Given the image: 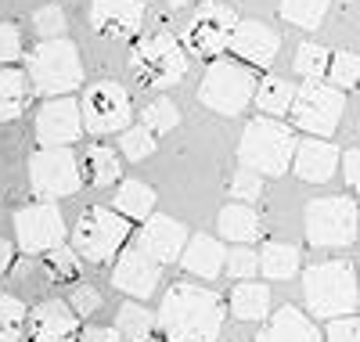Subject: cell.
Masks as SVG:
<instances>
[{"label":"cell","instance_id":"obj_1","mask_svg":"<svg viewBox=\"0 0 360 342\" xmlns=\"http://www.w3.org/2000/svg\"><path fill=\"white\" fill-rule=\"evenodd\" d=\"M224 321H227V299L205 289L202 281L169 285L155 314V328L162 331L166 342H220Z\"/></svg>","mask_w":360,"mask_h":342},{"label":"cell","instance_id":"obj_2","mask_svg":"<svg viewBox=\"0 0 360 342\" xmlns=\"http://www.w3.org/2000/svg\"><path fill=\"white\" fill-rule=\"evenodd\" d=\"M303 299L314 321H332L356 314L360 292H356V270L346 260H324L303 270Z\"/></svg>","mask_w":360,"mask_h":342},{"label":"cell","instance_id":"obj_3","mask_svg":"<svg viewBox=\"0 0 360 342\" xmlns=\"http://www.w3.org/2000/svg\"><path fill=\"white\" fill-rule=\"evenodd\" d=\"M130 72L144 90H166L188 76V51L169 29H148L134 37Z\"/></svg>","mask_w":360,"mask_h":342},{"label":"cell","instance_id":"obj_4","mask_svg":"<svg viewBox=\"0 0 360 342\" xmlns=\"http://www.w3.org/2000/svg\"><path fill=\"white\" fill-rule=\"evenodd\" d=\"M25 76L33 94L40 98H62L83 87V65H79V51L72 40L54 37L40 40L25 58Z\"/></svg>","mask_w":360,"mask_h":342},{"label":"cell","instance_id":"obj_5","mask_svg":"<svg viewBox=\"0 0 360 342\" xmlns=\"http://www.w3.org/2000/svg\"><path fill=\"white\" fill-rule=\"evenodd\" d=\"M256 69H249L245 61L238 58H213L202 72V83H198V105L217 112V115H242L249 105H252V94H256Z\"/></svg>","mask_w":360,"mask_h":342},{"label":"cell","instance_id":"obj_6","mask_svg":"<svg viewBox=\"0 0 360 342\" xmlns=\"http://www.w3.org/2000/svg\"><path fill=\"white\" fill-rule=\"evenodd\" d=\"M295 130L281 119H252L238 141V163L259 177H285L295 151Z\"/></svg>","mask_w":360,"mask_h":342},{"label":"cell","instance_id":"obj_7","mask_svg":"<svg viewBox=\"0 0 360 342\" xmlns=\"http://www.w3.org/2000/svg\"><path fill=\"white\" fill-rule=\"evenodd\" d=\"M130 238H134V224L127 216H119L112 205H90L86 213H79L72 227V248L86 263H112Z\"/></svg>","mask_w":360,"mask_h":342},{"label":"cell","instance_id":"obj_8","mask_svg":"<svg viewBox=\"0 0 360 342\" xmlns=\"http://www.w3.org/2000/svg\"><path fill=\"white\" fill-rule=\"evenodd\" d=\"M342 115H346V90L332 87L328 80H303L295 87L288 105V119L295 130L310 137H332Z\"/></svg>","mask_w":360,"mask_h":342},{"label":"cell","instance_id":"obj_9","mask_svg":"<svg viewBox=\"0 0 360 342\" xmlns=\"http://www.w3.org/2000/svg\"><path fill=\"white\" fill-rule=\"evenodd\" d=\"M303 227L314 248H349L360 238V209L346 195H324L307 202Z\"/></svg>","mask_w":360,"mask_h":342},{"label":"cell","instance_id":"obj_10","mask_svg":"<svg viewBox=\"0 0 360 342\" xmlns=\"http://www.w3.org/2000/svg\"><path fill=\"white\" fill-rule=\"evenodd\" d=\"M79 119H83V134L90 137H108V134H123L134 119V101L130 90L119 87L115 80H98L83 90L79 98Z\"/></svg>","mask_w":360,"mask_h":342},{"label":"cell","instance_id":"obj_11","mask_svg":"<svg viewBox=\"0 0 360 342\" xmlns=\"http://www.w3.org/2000/svg\"><path fill=\"white\" fill-rule=\"evenodd\" d=\"M29 188L40 202H58V198H69L83 188V177H79V159L76 151L65 148H37L29 155Z\"/></svg>","mask_w":360,"mask_h":342},{"label":"cell","instance_id":"obj_12","mask_svg":"<svg viewBox=\"0 0 360 342\" xmlns=\"http://www.w3.org/2000/svg\"><path fill=\"white\" fill-rule=\"evenodd\" d=\"M234 25H238V15H234L227 4H220V0H205V4L191 15V22L184 25L180 44H184L188 54L213 61V58L227 54V44H231Z\"/></svg>","mask_w":360,"mask_h":342},{"label":"cell","instance_id":"obj_13","mask_svg":"<svg viewBox=\"0 0 360 342\" xmlns=\"http://www.w3.org/2000/svg\"><path fill=\"white\" fill-rule=\"evenodd\" d=\"M15 238L25 256H40L54 245H65L69 231H65V220L58 213V205L37 198L33 205H22L15 213Z\"/></svg>","mask_w":360,"mask_h":342},{"label":"cell","instance_id":"obj_14","mask_svg":"<svg viewBox=\"0 0 360 342\" xmlns=\"http://www.w3.org/2000/svg\"><path fill=\"white\" fill-rule=\"evenodd\" d=\"M112 285L115 292H123L137 303H148L162 285V263L144 256L141 248H119L115 267H112Z\"/></svg>","mask_w":360,"mask_h":342},{"label":"cell","instance_id":"obj_15","mask_svg":"<svg viewBox=\"0 0 360 342\" xmlns=\"http://www.w3.org/2000/svg\"><path fill=\"white\" fill-rule=\"evenodd\" d=\"M83 137V119H79V101L72 94L47 98L37 112V144L40 148H65Z\"/></svg>","mask_w":360,"mask_h":342},{"label":"cell","instance_id":"obj_16","mask_svg":"<svg viewBox=\"0 0 360 342\" xmlns=\"http://www.w3.org/2000/svg\"><path fill=\"white\" fill-rule=\"evenodd\" d=\"M148 0H90V25L101 40H130L141 33Z\"/></svg>","mask_w":360,"mask_h":342},{"label":"cell","instance_id":"obj_17","mask_svg":"<svg viewBox=\"0 0 360 342\" xmlns=\"http://www.w3.org/2000/svg\"><path fill=\"white\" fill-rule=\"evenodd\" d=\"M227 51H231V58L245 61L249 69H266V65H274V58L281 51V37L270 25H263V22H252V18L242 22L238 18Z\"/></svg>","mask_w":360,"mask_h":342},{"label":"cell","instance_id":"obj_18","mask_svg":"<svg viewBox=\"0 0 360 342\" xmlns=\"http://www.w3.org/2000/svg\"><path fill=\"white\" fill-rule=\"evenodd\" d=\"M134 238H137L134 248H141L144 256H152L155 263L166 267V263L180 260V248H184V241H188V227L180 220H173V216L152 213L148 220H141V231Z\"/></svg>","mask_w":360,"mask_h":342},{"label":"cell","instance_id":"obj_19","mask_svg":"<svg viewBox=\"0 0 360 342\" xmlns=\"http://www.w3.org/2000/svg\"><path fill=\"white\" fill-rule=\"evenodd\" d=\"M339 159L342 151L332 144V137H303L295 141V151H292V173L307 184H328L335 173H339Z\"/></svg>","mask_w":360,"mask_h":342},{"label":"cell","instance_id":"obj_20","mask_svg":"<svg viewBox=\"0 0 360 342\" xmlns=\"http://www.w3.org/2000/svg\"><path fill=\"white\" fill-rule=\"evenodd\" d=\"M79 317L65 299H47L29 310V342H76Z\"/></svg>","mask_w":360,"mask_h":342},{"label":"cell","instance_id":"obj_21","mask_svg":"<svg viewBox=\"0 0 360 342\" xmlns=\"http://www.w3.org/2000/svg\"><path fill=\"white\" fill-rule=\"evenodd\" d=\"M224 260H227V248L213 234H188L184 248H180V267H184V274L198 277L205 285L224 274Z\"/></svg>","mask_w":360,"mask_h":342},{"label":"cell","instance_id":"obj_22","mask_svg":"<svg viewBox=\"0 0 360 342\" xmlns=\"http://www.w3.org/2000/svg\"><path fill=\"white\" fill-rule=\"evenodd\" d=\"M256 342H321V328L299 306H281L278 314H266Z\"/></svg>","mask_w":360,"mask_h":342},{"label":"cell","instance_id":"obj_23","mask_svg":"<svg viewBox=\"0 0 360 342\" xmlns=\"http://www.w3.org/2000/svg\"><path fill=\"white\" fill-rule=\"evenodd\" d=\"M79 177L90 188H115L123 180V155L108 144H86L79 155Z\"/></svg>","mask_w":360,"mask_h":342},{"label":"cell","instance_id":"obj_24","mask_svg":"<svg viewBox=\"0 0 360 342\" xmlns=\"http://www.w3.org/2000/svg\"><path fill=\"white\" fill-rule=\"evenodd\" d=\"M217 234L231 245H252L263 234V220L249 202H227L217 216Z\"/></svg>","mask_w":360,"mask_h":342},{"label":"cell","instance_id":"obj_25","mask_svg":"<svg viewBox=\"0 0 360 342\" xmlns=\"http://www.w3.org/2000/svg\"><path fill=\"white\" fill-rule=\"evenodd\" d=\"M112 209L119 216H127L130 224H141V220H148V216L155 213V188L144 184V180H119Z\"/></svg>","mask_w":360,"mask_h":342},{"label":"cell","instance_id":"obj_26","mask_svg":"<svg viewBox=\"0 0 360 342\" xmlns=\"http://www.w3.org/2000/svg\"><path fill=\"white\" fill-rule=\"evenodd\" d=\"M29 98H33V87H29L25 69L0 65V122L18 119L29 108Z\"/></svg>","mask_w":360,"mask_h":342},{"label":"cell","instance_id":"obj_27","mask_svg":"<svg viewBox=\"0 0 360 342\" xmlns=\"http://www.w3.org/2000/svg\"><path fill=\"white\" fill-rule=\"evenodd\" d=\"M231 317L234 321H266L270 314V289L259 285L256 277H249V281H242L238 289H231Z\"/></svg>","mask_w":360,"mask_h":342},{"label":"cell","instance_id":"obj_28","mask_svg":"<svg viewBox=\"0 0 360 342\" xmlns=\"http://www.w3.org/2000/svg\"><path fill=\"white\" fill-rule=\"evenodd\" d=\"M256 260H259V274L270 277V281H288V277L299 274V263H303L299 248L288 241H266Z\"/></svg>","mask_w":360,"mask_h":342},{"label":"cell","instance_id":"obj_29","mask_svg":"<svg viewBox=\"0 0 360 342\" xmlns=\"http://www.w3.org/2000/svg\"><path fill=\"white\" fill-rule=\"evenodd\" d=\"M115 331L123 335L127 342H152L155 335V314H148V306L130 299L119 306V314H115Z\"/></svg>","mask_w":360,"mask_h":342},{"label":"cell","instance_id":"obj_30","mask_svg":"<svg viewBox=\"0 0 360 342\" xmlns=\"http://www.w3.org/2000/svg\"><path fill=\"white\" fill-rule=\"evenodd\" d=\"M292 94H295V83L281 80V76H263L256 83V94H252V105L263 112V115H288V105H292Z\"/></svg>","mask_w":360,"mask_h":342},{"label":"cell","instance_id":"obj_31","mask_svg":"<svg viewBox=\"0 0 360 342\" xmlns=\"http://www.w3.org/2000/svg\"><path fill=\"white\" fill-rule=\"evenodd\" d=\"M44 260H40V267H44V274L51 277V281H79V253L76 248H69V245H54V248H47V253H40Z\"/></svg>","mask_w":360,"mask_h":342},{"label":"cell","instance_id":"obj_32","mask_svg":"<svg viewBox=\"0 0 360 342\" xmlns=\"http://www.w3.org/2000/svg\"><path fill=\"white\" fill-rule=\"evenodd\" d=\"M328 8L332 0H281V18L288 25H299V29H317L324 18H328Z\"/></svg>","mask_w":360,"mask_h":342},{"label":"cell","instance_id":"obj_33","mask_svg":"<svg viewBox=\"0 0 360 342\" xmlns=\"http://www.w3.org/2000/svg\"><path fill=\"white\" fill-rule=\"evenodd\" d=\"M328 61H332V51L321 44H299L295 47V72L303 80H324L328 76Z\"/></svg>","mask_w":360,"mask_h":342},{"label":"cell","instance_id":"obj_34","mask_svg":"<svg viewBox=\"0 0 360 342\" xmlns=\"http://www.w3.org/2000/svg\"><path fill=\"white\" fill-rule=\"evenodd\" d=\"M328 83L339 90H360V54L339 51L328 61Z\"/></svg>","mask_w":360,"mask_h":342},{"label":"cell","instance_id":"obj_35","mask_svg":"<svg viewBox=\"0 0 360 342\" xmlns=\"http://www.w3.org/2000/svg\"><path fill=\"white\" fill-rule=\"evenodd\" d=\"M176 122H180V112H176V105H173L169 98H155V101H148V105H144V112H141V127H144V130H152L155 137H159V134L176 130Z\"/></svg>","mask_w":360,"mask_h":342},{"label":"cell","instance_id":"obj_36","mask_svg":"<svg viewBox=\"0 0 360 342\" xmlns=\"http://www.w3.org/2000/svg\"><path fill=\"white\" fill-rule=\"evenodd\" d=\"M119 151H123V159H130V163H144L148 155L155 151V134L144 130V127H127L119 134Z\"/></svg>","mask_w":360,"mask_h":342},{"label":"cell","instance_id":"obj_37","mask_svg":"<svg viewBox=\"0 0 360 342\" xmlns=\"http://www.w3.org/2000/svg\"><path fill=\"white\" fill-rule=\"evenodd\" d=\"M224 270L231 277H238V281H249V277L259 274V260H256V253L249 245H234L227 253V260H224Z\"/></svg>","mask_w":360,"mask_h":342},{"label":"cell","instance_id":"obj_38","mask_svg":"<svg viewBox=\"0 0 360 342\" xmlns=\"http://www.w3.org/2000/svg\"><path fill=\"white\" fill-rule=\"evenodd\" d=\"M231 195H234V202H249V205L259 202L263 198V177L242 166V170L231 177Z\"/></svg>","mask_w":360,"mask_h":342},{"label":"cell","instance_id":"obj_39","mask_svg":"<svg viewBox=\"0 0 360 342\" xmlns=\"http://www.w3.org/2000/svg\"><path fill=\"white\" fill-rule=\"evenodd\" d=\"M69 306H72V314L83 321V317H94L98 310H101V292L94 285H76L69 292Z\"/></svg>","mask_w":360,"mask_h":342},{"label":"cell","instance_id":"obj_40","mask_svg":"<svg viewBox=\"0 0 360 342\" xmlns=\"http://www.w3.org/2000/svg\"><path fill=\"white\" fill-rule=\"evenodd\" d=\"M33 25H37V33L44 37V40H54V37H62L65 33V11L58 8V4H51V8H40L37 11V18H33Z\"/></svg>","mask_w":360,"mask_h":342},{"label":"cell","instance_id":"obj_41","mask_svg":"<svg viewBox=\"0 0 360 342\" xmlns=\"http://www.w3.org/2000/svg\"><path fill=\"white\" fill-rule=\"evenodd\" d=\"M321 338H324V342H360V317H356V314L332 317Z\"/></svg>","mask_w":360,"mask_h":342},{"label":"cell","instance_id":"obj_42","mask_svg":"<svg viewBox=\"0 0 360 342\" xmlns=\"http://www.w3.org/2000/svg\"><path fill=\"white\" fill-rule=\"evenodd\" d=\"M22 58V33L18 25L0 22V65H11V61Z\"/></svg>","mask_w":360,"mask_h":342},{"label":"cell","instance_id":"obj_43","mask_svg":"<svg viewBox=\"0 0 360 342\" xmlns=\"http://www.w3.org/2000/svg\"><path fill=\"white\" fill-rule=\"evenodd\" d=\"M25 303L18 296H8V292H0V324H22L25 321Z\"/></svg>","mask_w":360,"mask_h":342},{"label":"cell","instance_id":"obj_44","mask_svg":"<svg viewBox=\"0 0 360 342\" xmlns=\"http://www.w3.org/2000/svg\"><path fill=\"white\" fill-rule=\"evenodd\" d=\"M339 170H342V180L349 184L353 191H360V148H349L342 159H339Z\"/></svg>","mask_w":360,"mask_h":342},{"label":"cell","instance_id":"obj_45","mask_svg":"<svg viewBox=\"0 0 360 342\" xmlns=\"http://www.w3.org/2000/svg\"><path fill=\"white\" fill-rule=\"evenodd\" d=\"M76 342H127L115 328H79V338Z\"/></svg>","mask_w":360,"mask_h":342},{"label":"cell","instance_id":"obj_46","mask_svg":"<svg viewBox=\"0 0 360 342\" xmlns=\"http://www.w3.org/2000/svg\"><path fill=\"white\" fill-rule=\"evenodd\" d=\"M11 263H15V245L8 238H0V274H8Z\"/></svg>","mask_w":360,"mask_h":342},{"label":"cell","instance_id":"obj_47","mask_svg":"<svg viewBox=\"0 0 360 342\" xmlns=\"http://www.w3.org/2000/svg\"><path fill=\"white\" fill-rule=\"evenodd\" d=\"M22 338V324H0V342H18Z\"/></svg>","mask_w":360,"mask_h":342},{"label":"cell","instance_id":"obj_48","mask_svg":"<svg viewBox=\"0 0 360 342\" xmlns=\"http://www.w3.org/2000/svg\"><path fill=\"white\" fill-rule=\"evenodd\" d=\"M169 8H188V4H195V0H166Z\"/></svg>","mask_w":360,"mask_h":342},{"label":"cell","instance_id":"obj_49","mask_svg":"<svg viewBox=\"0 0 360 342\" xmlns=\"http://www.w3.org/2000/svg\"><path fill=\"white\" fill-rule=\"evenodd\" d=\"M356 292H360V270H356Z\"/></svg>","mask_w":360,"mask_h":342},{"label":"cell","instance_id":"obj_50","mask_svg":"<svg viewBox=\"0 0 360 342\" xmlns=\"http://www.w3.org/2000/svg\"><path fill=\"white\" fill-rule=\"evenodd\" d=\"M356 241H360V238H356Z\"/></svg>","mask_w":360,"mask_h":342}]
</instances>
